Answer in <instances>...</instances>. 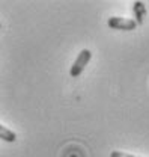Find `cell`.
Instances as JSON below:
<instances>
[{
	"label": "cell",
	"instance_id": "cell-3",
	"mask_svg": "<svg viewBox=\"0 0 149 157\" xmlns=\"http://www.w3.org/2000/svg\"><path fill=\"white\" fill-rule=\"evenodd\" d=\"M132 11H134V17H136V23L137 24H143L145 18H146V6L143 2H134L132 5Z\"/></svg>",
	"mask_w": 149,
	"mask_h": 157
},
{
	"label": "cell",
	"instance_id": "cell-5",
	"mask_svg": "<svg viewBox=\"0 0 149 157\" xmlns=\"http://www.w3.org/2000/svg\"><path fill=\"white\" fill-rule=\"evenodd\" d=\"M110 157H136L132 156V154H127V153H124V151H113Z\"/></svg>",
	"mask_w": 149,
	"mask_h": 157
},
{
	"label": "cell",
	"instance_id": "cell-1",
	"mask_svg": "<svg viewBox=\"0 0 149 157\" xmlns=\"http://www.w3.org/2000/svg\"><path fill=\"white\" fill-rule=\"evenodd\" d=\"M92 59V52L89 50V48H83L78 55H77V59L74 60V63H73V67H71V70H69V74H71V77H78L83 71H84V68H86V65L89 63V60Z\"/></svg>",
	"mask_w": 149,
	"mask_h": 157
},
{
	"label": "cell",
	"instance_id": "cell-4",
	"mask_svg": "<svg viewBox=\"0 0 149 157\" xmlns=\"http://www.w3.org/2000/svg\"><path fill=\"white\" fill-rule=\"evenodd\" d=\"M0 139L11 144V142H15V140H17V135H15L12 130H9L8 127H5V125L0 124Z\"/></svg>",
	"mask_w": 149,
	"mask_h": 157
},
{
	"label": "cell",
	"instance_id": "cell-2",
	"mask_svg": "<svg viewBox=\"0 0 149 157\" xmlns=\"http://www.w3.org/2000/svg\"><path fill=\"white\" fill-rule=\"evenodd\" d=\"M107 26L114 30H134L137 27V23L131 18L124 17H110L107 20Z\"/></svg>",
	"mask_w": 149,
	"mask_h": 157
},
{
	"label": "cell",
	"instance_id": "cell-6",
	"mask_svg": "<svg viewBox=\"0 0 149 157\" xmlns=\"http://www.w3.org/2000/svg\"><path fill=\"white\" fill-rule=\"evenodd\" d=\"M0 27H2V23H0Z\"/></svg>",
	"mask_w": 149,
	"mask_h": 157
}]
</instances>
